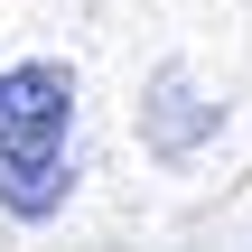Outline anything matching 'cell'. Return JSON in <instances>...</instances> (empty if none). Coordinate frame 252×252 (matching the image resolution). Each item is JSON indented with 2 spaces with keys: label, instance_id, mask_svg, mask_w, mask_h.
<instances>
[{
  "label": "cell",
  "instance_id": "obj_1",
  "mask_svg": "<svg viewBox=\"0 0 252 252\" xmlns=\"http://www.w3.org/2000/svg\"><path fill=\"white\" fill-rule=\"evenodd\" d=\"M75 196V65H0V206L19 224L65 215Z\"/></svg>",
  "mask_w": 252,
  "mask_h": 252
},
{
  "label": "cell",
  "instance_id": "obj_2",
  "mask_svg": "<svg viewBox=\"0 0 252 252\" xmlns=\"http://www.w3.org/2000/svg\"><path fill=\"white\" fill-rule=\"evenodd\" d=\"M206 131H215V103H196V84H187V75L168 65V75L150 84V140H159V150L178 159V150H196Z\"/></svg>",
  "mask_w": 252,
  "mask_h": 252
}]
</instances>
